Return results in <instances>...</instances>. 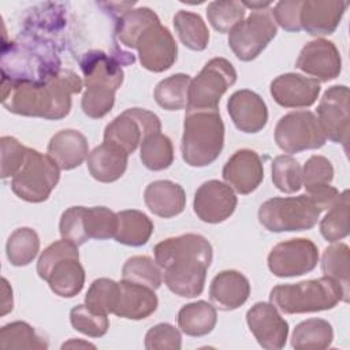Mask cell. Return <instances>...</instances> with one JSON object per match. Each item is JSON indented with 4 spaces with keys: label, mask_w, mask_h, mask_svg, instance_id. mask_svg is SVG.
Listing matches in <instances>:
<instances>
[{
    "label": "cell",
    "mask_w": 350,
    "mask_h": 350,
    "mask_svg": "<svg viewBox=\"0 0 350 350\" xmlns=\"http://www.w3.org/2000/svg\"><path fill=\"white\" fill-rule=\"evenodd\" d=\"M82 79L71 70H59L44 81H12L1 78V103L22 116L63 119L70 113L71 96L81 93Z\"/></svg>",
    "instance_id": "cell-1"
},
{
    "label": "cell",
    "mask_w": 350,
    "mask_h": 350,
    "mask_svg": "<svg viewBox=\"0 0 350 350\" xmlns=\"http://www.w3.org/2000/svg\"><path fill=\"white\" fill-rule=\"evenodd\" d=\"M153 252L164 282L174 294L194 298L202 293L213 256L212 245L205 237L183 234L167 238L159 242Z\"/></svg>",
    "instance_id": "cell-2"
},
{
    "label": "cell",
    "mask_w": 350,
    "mask_h": 350,
    "mask_svg": "<svg viewBox=\"0 0 350 350\" xmlns=\"http://www.w3.org/2000/svg\"><path fill=\"white\" fill-rule=\"evenodd\" d=\"M119 57L109 56L103 51H89L79 66L85 75V93L81 107L85 115L92 119L105 116L113 107L115 92L122 86L124 72Z\"/></svg>",
    "instance_id": "cell-3"
},
{
    "label": "cell",
    "mask_w": 350,
    "mask_h": 350,
    "mask_svg": "<svg viewBox=\"0 0 350 350\" xmlns=\"http://www.w3.org/2000/svg\"><path fill=\"white\" fill-rule=\"evenodd\" d=\"M224 146V123L219 109H186L182 157L190 167L212 164Z\"/></svg>",
    "instance_id": "cell-4"
},
{
    "label": "cell",
    "mask_w": 350,
    "mask_h": 350,
    "mask_svg": "<svg viewBox=\"0 0 350 350\" xmlns=\"http://www.w3.org/2000/svg\"><path fill=\"white\" fill-rule=\"evenodd\" d=\"M269 301L286 314L329 310L339 301L349 302L342 286L328 276L275 286L269 293Z\"/></svg>",
    "instance_id": "cell-5"
},
{
    "label": "cell",
    "mask_w": 350,
    "mask_h": 350,
    "mask_svg": "<svg viewBox=\"0 0 350 350\" xmlns=\"http://www.w3.org/2000/svg\"><path fill=\"white\" fill-rule=\"evenodd\" d=\"M37 273L59 297H75L85 284L78 246L67 239L51 243L37 261Z\"/></svg>",
    "instance_id": "cell-6"
},
{
    "label": "cell",
    "mask_w": 350,
    "mask_h": 350,
    "mask_svg": "<svg viewBox=\"0 0 350 350\" xmlns=\"http://www.w3.org/2000/svg\"><path fill=\"white\" fill-rule=\"evenodd\" d=\"M321 211L306 196L273 197L261 204L260 223L272 232L310 230L316 226Z\"/></svg>",
    "instance_id": "cell-7"
},
{
    "label": "cell",
    "mask_w": 350,
    "mask_h": 350,
    "mask_svg": "<svg viewBox=\"0 0 350 350\" xmlns=\"http://www.w3.org/2000/svg\"><path fill=\"white\" fill-rule=\"evenodd\" d=\"M60 179V168L41 152L27 148L26 159L18 172L12 176L11 189L27 202L45 201Z\"/></svg>",
    "instance_id": "cell-8"
},
{
    "label": "cell",
    "mask_w": 350,
    "mask_h": 350,
    "mask_svg": "<svg viewBox=\"0 0 350 350\" xmlns=\"http://www.w3.org/2000/svg\"><path fill=\"white\" fill-rule=\"evenodd\" d=\"M235 81L237 71L227 59H211L190 82L186 109H217L221 96Z\"/></svg>",
    "instance_id": "cell-9"
},
{
    "label": "cell",
    "mask_w": 350,
    "mask_h": 350,
    "mask_svg": "<svg viewBox=\"0 0 350 350\" xmlns=\"http://www.w3.org/2000/svg\"><path fill=\"white\" fill-rule=\"evenodd\" d=\"M327 138L317 116L310 111H294L282 116L275 127V142L286 153L319 149Z\"/></svg>",
    "instance_id": "cell-10"
},
{
    "label": "cell",
    "mask_w": 350,
    "mask_h": 350,
    "mask_svg": "<svg viewBox=\"0 0 350 350\" xmlns=\"http://www.w3.org/2000/svg\"><path fill=\"white\" fill-rule=\"evenodd\" d=\"M278 33L276 23L267 10L253 11L228 36V46L242 62L256 59Z\"/></svg>",
    "instance_id": "cell-11"
},
{
    "label": "cell",
    "mask_w": 350,
    "mask_h": 350,
    "mask_svg": "<svg viewBox=\"0 0 350 350\" xmlns=\"http://www.w3.org/2000/svg\"><path fill=\"white\" fill-rule=\"evenodd\" d=\"M161 131L159 116L144 108H129L118 115L104 130V141L133 153L142 141Z\"/></svg>",
    "instance_id": "cell-12"
},
{
    "label": "cell",
    "mask_w": 350,
    "mask_h": 350,
    "mask_svg": "<svg viewBox=\"0 0 350 350\" xmlns=\"http://www.w3.org/2000/svg\"><path fill=\"white\" fill-rule=\"evenodd\" d=\"M319 262L317 246L306 238H293L278 243L268 254V268L278 278L305 275Z\"/></svg>",
    "instance_id": "cell-13"
},
{
    "label": "cell",
    "mask_w": 350,
    "mask_h": 350,
    "mask_svg": "<svg viewBox=\"0 0 350 350\" xmlns=\"http://www.w3.org/2000/svg\"><path fill=\"white\" fill-rule=\"evenodd\" d=\"M349 108V88L335 85L325 90L316 109L325 138L335 144H342L345 150H347L350 131Z\"/></svg>",
    "instance_id": "cell-14"
},
{
    "label": "cell",
    "mask_w": 350,
    "mask_h": 350,
    "mask_svg": "<svg viewBox=\"0 0 350 350\" xmlns=\"http://www.w3.org/2000/svg\"><path fill=\"white\" fill-rule=\"evenodd\" d=\"M144 68L163 72L172 67L178 55V45L171 31L160 22L149 26L135 44Z\"/></svg>",
    "instance_id": "cell-15"
},
{
    "label": "cell",
    "mask_w": 350,
    "mask_h": 350,
    "mask_svg": "<svg viewBox=\"0 0 350 350\" xmlns=\"http://www.w3.org/2000/svg\"><path fill=\"white\" fill-rule=\"evenodd\" d=\"M238 200L234 190L216 179L204 182L194 194L193 208L200 220L205 223H221L228 219L235 208Z\"/></svg>",
    "instance_id": "cell-16"
},
{
    "label": "cell",
    "mask_w": 350,
    "mask_h": 350,
    "mask_svg": "<svg viewBox=\"0 0 350 350\" xmlns=\"http://www.w3.org/2000/svg\"><path fill=\"white\" fill-rule=\"evenodd\" d=\"M246 323L261 347L267 350L284 347L288 336V324L272 304H254L246 313Z\"/></svg>",
    "instance_id": "cell-17"
},
{
    "label": "cell",
    "mask_w": 350,
    "mask_h": 350,
    "mask_svg": "<svg viewBox=\"0 0 350 350\" xmlns=\"http://www.w3.org/2000/svg\"><path fill=\"white\" fill-rule=\"evenodd\" d=\"M295 67L314 77L320 82H328L339 77L342 59L332 41L317 38L308 42L299 52Z\"/></svg>",
    "instance_id": "cell-18"
},
{
    "label": "cell",
    "mask_w": 350,
    "mask_h": 350,
    "mask_svg": "<svg viewBox=\"0 0 350 350\" xmlns=\"http://www.w3.org/2000/svg\"><path fill=\"white\" fill-rule=\"evenodd\" d=\"M271 96L284 108H306L314 104L320 93V83L314 78L295 72L276 77L271 82Z\"/></svg>",
    "instance_id": "cell-19"
},
{
    "label": "cell",
    "mask_w": 350,
    "mask_h": 350,
    "mask_svg": "<svg viewBox=\"0 0 350 350\" xmlns=\"http://www.w3.org/2000/svg\"><path fill=\"white\" fill-rule=\"evenodd\" d=\"M223 179L239 194H250L264 179V165L252 149L237 150L223 167Z\"/></svg>",
    "instance_id": "cell-20"
},
{
    "label": "cell",
    "mask_w": 350,
    "mask_h": 350,
    "mask_svg": "<svg viewBox=\"0 0 350 350\" xmlns=\"http://www.w3.org/2000/svg\"><path fill=\"white\" fill-rule=\"evenodd\" d=\"M227 111L235 127L243 133H258L268 122L264 100L249 89L234 92L227 101Z\"/></svg>",
    "instance_id": "cell-21"
},
{
    "label": "cell",
    "mask_w": 350,
    "mask_h": 350,
    "mask_svg": "<svg viewBox=\"0 0 350 350\" xmlns=\"http://www.w3.org/2000/svg\"><path fill=\"white\" fill-rule=\"evenodd\" d=\"M347 3L338 0H305L301 3L299 25L310 36L332 34L340 23Z\"/></svg>",
    "instance_id": "cell-22"
},
{
    "label": "cell",
    "mask_w": 350,
    "mask_h": 350,
    "mask_svg": "<svg viewBox=\"0 0 350 350\" xmlns=\"http://www.w3.org/2000/svg\"><path fill=\"white\" fill-rule=\"evenodd\" d=\"M249 295L250 283L247 278L238 271H221L211 282L209 297L221 310L238 309L247 301Z\"/></svg>",
    "instance_id": "cell-23"
},
{
    "label": "cell",
    "mask_w": 350,
    "mask_h": 350,
    "mask_svg": "<svg viewBox=\"0 0 350 350\" xmlns=\"http://www.w3.org/2000/svg\"><path fill=\"white\" fill-rule=\"evenodd\" d=\"M159 305L154 290L129 280L119 282V298L113 314L129 320H142L150 316Z\"/></svg>",
    "instance_id": "cell-24"
},
{
    "label": "cell",
    "mask_w": 350,
    "mask_h": 350,
    "mask_svg": "<svg viewBox=\"0 0 350 350\" xmlns=\"http://www.w3.org/2000/svg\"><path fill=\"white\" fill-rule=\"evenodd\" d=\"M46 150L60 170L70 171L79 167L89 156V144L81 131L66 129L51 138Z\"/></svg>",
    "instance_id": "cell-25"
},
{
    "label": "cell",
    "mask_w": 350,
    "mask_h": 350,
    "mask_svg": "<svg viewBox=\"0 0 350 350\" xmlns=\"http://www.w3.org/2000/svg\"><path fill=\"white\" fill-rule=\"evenodd\" d=\"M129 153L120 146L103 142L96 146L88 156V168L90 175L103 183L118 180L127 168Z\"/></svg>",
    "instance_id": "cell-26"
},
{
    "label": "cell",
    "mask_w": 350,
    "mask_h": 350,
    "mask_svg": "<svg viewBox=\"0 0 350 350\" xmlns=\"http://www.w3.org/2000/svg\"><path fill=\"white\" fill-rule=\"evenodd\" d=\"M144 200L153 215L164 219L182 213L186 206L183 187L172 180H154L149 183L145 189Z\"/></svg>",
    "instance_id": "cell-27"
},
{
    "label": "cell",
    "mask_w": 350,
    "mask_h": 350,
    "mask_svg": "<svg viewBox=\"0 0 350 350\" xmlns=\"http://www.w3.org/2000/svg\"><path fill=\"white\" fill-rule=\"evenodd\" d=\"M153 228V221L144 212L137 209L120 211L118 212L115 239L122 245L142 246L149 241Z\"/></svg>",
    "instance_id": "cell-28"
},
{
    "label": "cell",
    "mask_w": 350,
    "mask_h": 350,
    "mask_svg": "<svg viewBox=\"0 0 350 350\" xmlns=\"http://www.w3.org/2000/svg\"><path fill=\"white\" fill-rule=\"evenodd\" d=\"M217 321L215 306L206 301L183 305L178 312V325L189 336H204L212 332Z\"/></svg>",
    "instance_id": "cell-29"
},
{
    "label": "cell",
    "mask_w": 350,
    "mask_h": 350,
    "mask_svg": "<svg viewBox=\"0 0 350 350\" xmlns=\"http://www.w3.org/2000/svg\"><path fill=\"white\" fill-rule=\"evenodd\" d=\"M160 22L159 16L148 7H139L123 12L116 22V36L127 48H135L139 36L152 25Z\"/></svg>",
    "instance_id": "cell-30"
},
{
    "label": "cell",
    "mask_w": 350,
    "mask_h": 350,
    "mask_svg": "<svg viewBox=\"0 0 350 350\" xmlns=\"http://www.w3.org/2000/svg\"><path fill=\"white\" fill-rule=\"evenodd\" d=\"M334 339L332 325L323 319H309L295 325L291 346L294 349L323 350L331 346Z\"/></svg>",
    "instance_id": "cell-31"
},
{
    "label": "cell",
    "mask_w": 350,
    "mask_h": 350,
    "mask_svg": "<svg viewBox=\"0 0 350 350\" xmlns=\"http://www.w3.org/2000/svg\"><path fill=\"white\" fill-rule=\"evenodd\" d=\"M174 27L182 44L189 49L204 51L208 46L209 30L198 14L178 11L174 16Z\"/></svg>",
    "instance_id": "cell-32"
},
{
    "label": "cell",
    "mask_w": 350,
    "mask_h": 350,
    "mask_svg": "<svg viewBox=\"0 0 350 350\" xmlns=\"http://www.w3.org/2000/svg\"><path fill=\"white\" fill-rule=\"evenodd\" d=\"M191 78L187 74H174L156 85L154 100L167 111H179L187 107L189 86Z\"/></svg>",
    "instance_id": "cell-33"
},
{
    "label": "cell",
    "mask_w": 350,
    "mask_h": 350,
    "mask_svg": "<svg viewBox=\"0 0 350 350\" xmlns=\"http://www.w3.org/2000/svg\"><path fill=\"white\" fill-rule=\"evenodd\" d=\"M5 252L14 267L29 265L40 252V238L33 228H16L7 239Z\"/></svg>",
    "instance_id": "cell-34"
},
{
    "label": "cell",
    "mask_w": 350,
    "mask_h": 350,
    "mask_svg": "<svg viewBox=\"0 0 350 350\" xmlns=\"http://www.w3.org/2000/svg\"><path fill=\"white\" fill-rule=\"evenodd\" d=\"M139 159L150 171H163L168 168L174 161V146L171 139L161 133H154L146 137L141 144Z\"/></svg>",
    "instance_id": "cell-35"
},
{
    "label": "cell",
    "mask_w": 350,
    "mask_h": 350,
    "mask_svg": "<svg viewBox=\"0 0 350 350\" xmlns=\"http://www.w3.org/2000/svg\"><path fill=\"white\" fill-rule=\"evenodd\" d=\"M349 190L339 194L336 202L320 221V232L328 242H336L349 235Z\"/></svg>",
    "instance_id": "cell-36"
},
{
    "label": "cell",
    "mask_w": 350,
    "mask_h": 350,
    "mask_svg": "<svg viewBox=\"0 0 350 350\" xmlns=\"http://www.w3.org/2000/svg\"><path fill=\"white\" fill-rule=\"evenodd\" d=\"M349 261L350 250L346 243H335L328 246L321 257V271L324 276L336 280L349 299Z\"/></svg>",
    "instance_id": "cell-37"
},
{
    "label": "cell",
    "mask_w": 350,
    "mask_h": 350,
    "mask_svg": "<svg viewBox=\"0 0 350 350\" xmlns=\"http://www.w3.org/2000/svg\"><path fill=\"white\" fill-rule=\"evenodd\" d=\"M122 276L124 280L146 286L152 290H157L163 283L161 268L148 256L130 257L122 268Z\"/></svg>",
    "instance_id": "cell-38"
},
{
    "label": "cell",
    "mask_w": 350,
    "mask_h": 350,
    "mask_svg": "<svg viewBox=\"0 0 350 350\" xmlns=\"http://www.w3.org/2000/svg\"><path fill=\"white\" fill-rule=\"evenodd\" d=\"M0 347L8 349H46L48 343L25 321H14L1 327Z\"/></svg>",
    "instance_id": "cell-39"
},
{
    "label": "cell",
    "mask_w": 350,
    "mask_h": 350,
    "mask_svg": "<svg viewBox=\"0 0 350 350\" xmlns=\"http://www.w3.org/2000/svg\"><path fill=\"white\" fill-rule=\"evenodd\" d=\"M206 16L215 30L228 33L243 21L245 7L241 1L234 0L212 1L206 7Z\"/></svg>",
    "instance_id": "cell-40"
},
{
    "label": "cell",
    "mask_w": 350,
    "mask_h": 350,
    "mask_svg": "<svg viewBox=\"0 0 350 350\" xmlns=\"http://www.w3.org/2000/svg\"><path fill=\"white\" fill-rule=\"evenodd\" d=\"M272 182L278 190L291 194L302 187V168L290 154H280L272 161Z\"/></svg>",
    "instance_id": "cell-41"
},
{
    "label": "cell",
    "mask_w": 350,
    "mask_h": 350,
    "mask_svg": "<svg viewBox=\"0 0 350 350\" xmlns=\"http://www.w3.org/2000/svg\"><path fill=\"white\" fill-rule=\"evenodd\" d=\"M119 298V282L100 278L93 280L86 297L85 305L98 313H113Z\"/></svg>",
    "instance_id": "cell-42"
},
{
    "label": "cell",
    "mask_w": 350,
    "mask_h": 350,
    "mask_svg": "<svg viewBox=\"0 0 350 350\" xmlns=\"http://www.w3.org/2000/svg\"><path fill=\"white\" fill-rule=\"evenodd\" d=\"M85 228L89 239L115 238L118 230V213L105 206L86 208Z\"/></svg>",
    "instance_id": "cell-43"
},
{
    "label": "cell",
    "mask_w": 350,
    "mask_h": 350,
    "mask_svg": "<svg viewBox=\"0 0 350 350\" xmlns=\"http://www.w3.org/2000/svg\"><path fill=\"white\" fill-rule=\"evenodd\" d=\"M70 321L74 329L90 338H101L109 328L105 313H98L86 305H77L70 312Z\"/></svg>",
    "instance_id": "cell-44"
},
{
    "label": "cell",
    "mask_w": 350,
    "mask_h": 350,
    "mask_svg": "<svg viewBox=\"0 0 350 350\" xmlns=\"http://www.w3.org/2000/svg\"><path fill=\"white\" fill-rule=\"evenodd\" d=\"M85 206H71L62 213L59 231L62 239H67L77 246H81L89 241L85 228Z\"/></svg>",
    "instance_id": "cell-45"
},
{
    "label": "cell",
    "mask_w": 350,
    "mask_h": 350,
    "mask_svg": "<svg viewBox=\"0 0 350 350\" xmlns=\"http://www.w3.org/2000/svg\"><path fill=\"white\" fill-rule=\"evenodd\" d=\"M334 179V167L324 156H310L302 170V183L306 191L327 186Z\"/></svg>",
    "instance_id": "cell-46"
},
{
    "label": "cell",
    "mask_w": 350,
    "mask_h": 350,
    "mask_svg": "<svg viewBox=\"0 0 350 350\" xmlns=\"http://www.w3.org/2000/svg\"><path fill=\"white\" fill-rule=\"evenodd\" d=\"M1 146V178L14 176L23 164L27 148L23 146L16 138L4 135L0 138Z\"/></svg>",
    "instance_id": "cell-47"
},
{
    "label": "cell",
    "mask_w": 350,
    "mask_h": 350,
    "mask_svg": "<svg viewBox=\"0 0 350 350\" xmlns=\"http://www.w3.org/2000/svg\"><path fill=\"white\" fill-rule=\"evenodd\" d=\"M145 347L148 350H179L182 347L180 332L168 323H160L146 332Z\"/></svg>",
    "instance_id": "cell-48"
},
{
    "label": "cell",
    "mask_w": 350,
    "mask_h": 350,
    "mask_svg": "<svg viewBox=\"0 0 350 350\" xmlns=\"http://www.w3.org/2000/svg\"><path fill=\"white\" fill-rule=\"evenodd\" d=\"M301 0H282L276 3L272 18L275 22L287 31H299V10H301Z\"/></svg>",
    "instance_id": "cell-49"
},
{
    "label": "cell",
    "mask_w": 350,
    "mask_h": 350,
    "mask_svg": "<svg viewBox=\"0 0 350 350\" xmlns=\"http://www.w3.org/2000/svg\"><path fill=\"white\" fill-rule=\"evenodd\" d=\"M306 196L323 212L325 209H329L336 202V200L339 198V191L334 186L327 185V186H321V187L306 191Z\"/></svg>",
    "instance_id": "cell-50"
},
{
    "label": "cell",
    "mask_w": 350,
    "mask_h": 350,
    "mask_svg": "<svg viewBox=\"0 0 350 350\" xmlns=\"http://www.w3.org/2000/svg\"><path fill=\"white\" fill-rule=\"evenodd\" d=\"M1 291H3V298H1V313L0 314L4 316L12 310V288L10 287L5 278L1 279Z\"/></svg>",
    "instance_id": "cell-51"
},
{
    "label": "cell",
    "mask_w": 350,
    "mask_h": 350,
    "mask_svg": "<svg viewBox=\"0 0 350 350\" xmlns=\"http://www.w3.org/2000/svg\"><path fill=\"white\" fill-rule=\"evenodd\" d=\"M68 347H71V349H74V347H92V349H96L94 345H92L89 342H82L79 339H70L68 342L62 345V349H68Z\"/></svg>",
    "instance_id": "cell-52"
},
{
    "label": "cell",
    "mask_w": 350,
    "mask_h": 350,
    "mask_svg": "<svg viewBox=\"0 0 350 350\" xmlns=\"http://www.w3.org/2000/svg\"><path fill=\"white\" fill-rule=\"evenodd\" d=\"M242 4H243V7H249L253 11H260V10L269 7L271 1H265V3H262V1H242Z\"/></svg>",
    "instance_id": "cell-53"
}]
</instances>
